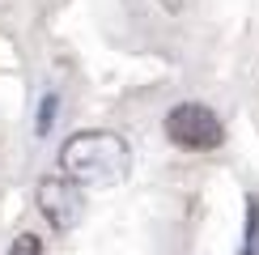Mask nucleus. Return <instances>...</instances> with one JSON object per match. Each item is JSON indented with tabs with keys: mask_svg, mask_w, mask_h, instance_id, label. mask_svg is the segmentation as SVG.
Returning <instances> with one entry per match:
<instances>
[{
	"mask_svg": "<svg viewBox=\"0 0 259 255\" xmlns=\"http://www.w3.org/2000/svg\"><path fill=\"white\" fill-rule=\"evenodd\" d=\"M60 170L81 187H115L132 170V149L123 136L90 128V132L68 136L60 149Z\"/></svg>",
	"mask_w": 259,
	"mask_h": 255,
	"instance_id": "f257e3e1",
	"label": "nucleus"
},
{
	"mask_svg": "<svg viewBox=\"0 0 259 255\" xmlns=\"http://www.w3.org/2000/svg\"><path fill=\"white\" fill-rule=\"evenodd\" d=\"M166 136L175 141L179 149H196V153H208L225 141V128L217 119V111L204 102H179L170 106L166 115Z\"/></svg>",
	"mask_w": 259,
	"mask_h": 255,
	"instance_id": "f03ea898",
	"label": "nucleus"
},
{
	"mask_svg": "<svg viewBox=\"0 0 259 255\" xmlns=\"http://www.w3.org/2000/svg\"><path fill=\"white\" fill-rule=\"evenodd\" d=\"M38 212L51 221L56 230H72L85 212V196H81V183H72L68 175H47L38 183Z\"/></svg>",
	"mask_w": 259,
	"mask_h": 255,
	"instance_id": "7ed1b4c3",
	"label": "nucleus"
},
{
	"mask_svg": "<svg viewBox=\"0 0 259 255\" xmlns=\"http://www.w3.org/2000/svg\"><path fill=\"white\" fill-rule=\"evenodd\" d=\"M238 255H259V196H246V226Z\"/></svg>",
	"mask_w": 259,
	"mask_h": 255,
	"instance_id": "20e7f679",
	"label": "nucleus"
},
{
	"mask_svg": "<svg viewBox=\"0 0 259 255\" xmlns=\"http://www.w3.org/2000/svg\"><path fill=\"white\" fill-rule=\"evenodd\" d=\"M56 106H60V102H56V94H47V98L38 102V123H34V132H38V136H47V132H51V123H56Z\"/></svg>",
	"mask_w": 259,
	"mask_h": 255,
	"instance_id": "39448f33",
	"label": "nucleus"
},
{
	"mask_svg": "<svg viewBox=\"0 0 259 255\" xmlns=\"http://www.w3.org/2000/svg\"><path fill=\"white\" fill-rule=\"evenodd\" d=\"M9 255H42V242L34 238V234H17L13 247H9Z\"/></svg>",
	"mask_w": 259,
	"mask_h": 255,
	"instance_id": "423d86ee",
	"label": "nucleus"
}]
</instances>
